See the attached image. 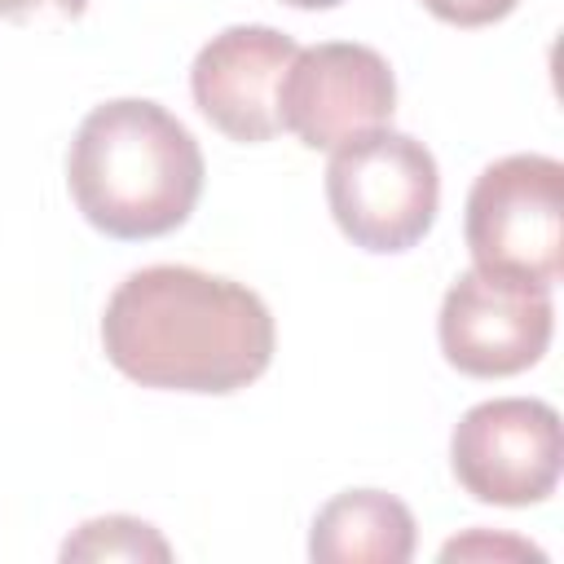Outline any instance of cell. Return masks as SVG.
I'll return each mask as SVG.
<instances>
[{"label":"cell","instance_id":"cell-1","mask_svg":"<svg viewBox=\"0 0 564 564\" xmlns=\"http://www.w3.org/2000/svg\"><path fill=\"white\" fill-rule=\"evenodd\" d=\"M269 304L189 264L128 273L101 313V348L119 375L163 392H238L273 361Z\"/></svg>","mask_w":564,"mask_h":564},{"label":"cell","instance_id":"cell-2","mask_svg":"<svg viewBox=\"0 0 564 564\" xmlns=\"http://www.w3.org/2000/svg\"><path fill=\"white\" fill-rule=\"evenodd\" d=\"M75 207L106 238L141 242L181 229L203 194V150L159 101L93 106L66 154Z\"/></svg>","mask_w":564,"mask_h":564},{"label":"cell","instance_id":"cell-3","mask_svg":"<svg viewBox=\"0 0 564 564\" xmlns=\"http://www.w3.org/2000/svg\"><path fill=\"white\" fill-rule=\"evenodd\" d=\"M326 203L352 247L397 256L427 238L441 203V172L423 141L375 128L330 150Z\"/></svg>","mask_w":564,"mask_h":564},{"label":"cell","instance_id":"cell-4","mask_svg":"<svg viewBox=\"0 0 564 564\" xmlns=\"http://www.w3.org/2000/svg\"><path fill=\"white\" fill-rule=\"evenodd\" d=\"M476 269L555 286L564 269V163L551 154H507L489 163L463 216Z\"/></svg>","mask_w":564,"mask_h":564},{"label":"cell","instance_id":"cell-5","mask_svg":"<svg viewBox=\"0 0 564 564\" xmlns=\"http://www.w3.org/2000/svg\"><path fill=\"white\" fill-rule=\"evenodd\" d=\"M454 480L489 507L546 502L564 467V432L555 405L538 397H494L471 405L449 436Z\"/></svg>","mask_w":564,"mask_h":564},{"label":"cell","instance_id":"cell-6","mask_svg":"<svg viewBox=\"0 0 564 564\" xmlns=\"http://www.w3.org/2000/svg\"><path fill=\"white\" fill-rule=\"evenodd\" d=\"M551 330V286L494 269L458 273L436 317L445 361L471 379H507L529 370L533 361H542Z\"/></svg>","mask_w":564,"mask_h":564},{"label":"cell","instance_id":"cell-7","mask_svg":"<svg viewBox=\"0 0 564 564\" xmlns=\"http://www.w3.org/2000/svg\"><path fill=\"white\" fill-rule=\"evenodd\" d=\"M397 79L379 48L326 40L300 48L278 84V123L308 150H335L352 137L388 128Z\"/></svg>","mask_w":564,"mask_h":564},{"label":"cell","instance_id":"cell-8","mask_svg":"<svg viewBox=\"0 0 564 564\" xmlns=\"http://www.w3.org/2000/svg\"><path fill=\"white\" fill-rule=\"evenodd\" d=\"M295 53L300 44L278 26H225L198 48L189 66L194 106L229 141H273L282 132L278 84Z\"/></svg>","mask_w":564,"mask_h":564},{"label":"cell","instance_id":"cell-9","mask_svg":"<svg viewBox=\"0 0 564 564\" xmlns=\"http://www.w3.org/2000/svg\"><path fill=\"white\" fill-rule=\"evenodd\" d=\"M414 542L410 507L383 489L335 494L308 529V555L317 564H405Z\"/></svg>","mask_w":564,"mask_h":564},{"label":"cell","instance_id":"cell-10","mask_svg":"<svg viewBox=\"0 0 564 564\" xmlns=\"http://www.w3.org/2000/svg\"><path fill=\"white\" fill-rule=\"evenodd\" d=\"M62 560H172V546L137 516H101L62 542Z\"/></svg>","mask_w":564,"mask_h":564},{"label":"cell","instance_id":"cell-11","mask_svg":"<svg viewBox=\"0 0 564 564\" xmlns=\"http://www.w3.org/2000/svg\"><path fill=\"white\" fill-rule=\"evenodd\" d=\"M441 560H546V551H538L524 538L511 533H489V529H471L454 542L441 546Z\"/></svg>","mask_w":564,"mask_h":564},{"label":"cell","instance_id":"cell-12","mask_svg":"<svg viewBox=\"0 0 564 564\" xmlns=\"http://www.w3.org/2000/svg\"><path fill=\"white\" fill-rule=\"evenodd\" d=\"M520 0H423V9L449 26H489L502 22Z\"/></svg>","mask_w":564,"mask_h":564},{"label":"cell","instance_id":"cell-13","mask_svg":"<svg viewBox=\"0 0 564 564\" xmlns=\"http://www.w3.org/2000/svg\"><path fill=\"white\" fill-rule=\"evenodd\" d=\"M57 13V18H79L88 9V0H0V18L9 22H26L31 13Z\"/></svg>","mask_w":564,"mask_h":564},{"label":"cell","instance_id":"cell-14","mask_svg":"<svg viewBox=\"0 0 564 564\" xmlns=\"http://www.w3.org/2000/svg\"><path fill=\"white\" fill-rule=\"evenodd\" d=\"M282 4H291V9H335L344 0H282Z\"/></svg>","mask_w":564,"mask_h":564}]
</instances>
